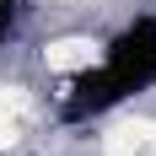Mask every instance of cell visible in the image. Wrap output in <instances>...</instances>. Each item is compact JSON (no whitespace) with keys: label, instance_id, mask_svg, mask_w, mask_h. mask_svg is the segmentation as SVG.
Masks as SVG:
<instances>
[{"label":"cell","instance_id":"obj_2","mask_svg":"<svg viewBox=\"0 0 156 156\" xmlns=\"http://www.w3.org/2000/svg\"><path fill=\"white\" fill-rule=\"evenodd\" d=\"M156 140V124H145V119H124V124L108 129V140H102V151L108 156H135L140 145Z\"/></svg>","mask_w":156,"mask_h":156},{"label":"cell","instance_id":"obj_3","mask_svg":"<svg viewBox=\"0 0 156 156\" xmlns=\"http://www.w3.org/2000/svg\"><path fill=\"white\" fill-rule=\"evenodd\" d=\"M22 113H27V92H22V86H0V145L16 140Z\"/></svg>","mask_w":156,"mask_h":156},{"label":"cell","instance_id":"obj_1","mask_svg":"<svg viewBox=\"0 0 156 156\" xmlns=\"http://www.w3.org/2000/svg\"><path fill=\"white\" fill-rule=\"evenodd\" d=\"M97 59H102V48H97L92 38H54V43L43 48V65L54 70V76H76V70H92Z\"/></svg>","mask_w":156,"mask_h":156}]
</instances>
